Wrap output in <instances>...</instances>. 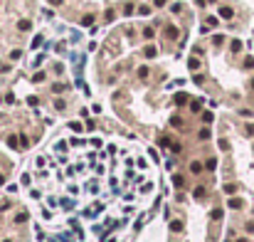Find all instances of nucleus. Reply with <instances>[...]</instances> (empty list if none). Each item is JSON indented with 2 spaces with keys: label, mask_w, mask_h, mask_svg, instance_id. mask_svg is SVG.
I'll use <instances>...</instances> for the list:
<instances>
[{
  "label": "nucleus",
  "mask_w": 254,
  "mask_h": 242,
  "mask_svg": "<svg viewBox=\"0 0 254 242\" xmlns=\"http://www.w3.org/2000/svg\"><path fill=\"white\" fill-rule=\"evenodd\" d=\"M190 173H202V163L200 161H192L190 163Z\"/></svg>",
  "instance_id": "obj_1"
},
{
  "label": "nucleus",
  "mask_w": 254,
  "mask_h": 242,
  "mask_svg": "<svg viewBox=\"0 0 254 242\" xmlns=\"http://www.w3.org/2000/svg\"><path fill=\"white\" fill-rule=\"evenodd\" d=\"M170 230H173V232H180V230H183V222H180V220H173V222H170Z\"/></svg>",
  "instance_id": "obj_2"
},
{
  "label": "nucleus",
  "mask_w": 254,
  "mask_h": 242,
  "mask_svg": "<svg viewBox=\"0 0 254 242\" xmlns=\"http://www.w3.org/2000/svg\"><path fill=\"white\" fill-rule=\"evenodd\" d=\"M192 195H195V200H202V198H205V188H195Z\"/></svg>",
  "instance_id": "obj_3"
},
{
  "label": "nucleus",
  "mask_w": 254,
  "mask_h": 242,
  "mask_svg": "<svg viewBox=\"0 0 254 242\" xmlns=\"http://www.w3.org/2000/svg\"><path fill=\"white\" fill-rule=\"evenodd\" d=\"M173 183L178 185V188H183V185H185V178H183V176H173Z\"/></svg>",
  "instance_id": "obj_4"
},
{
  "label": "nucleus",
  "mask_w": 254,
  "mask_h": 242,
  "mask_svg": "<svg viewBox=\"0 0 254 242\" xmlns=\"http://www.w3.org/2000/svg\"><path fill=\"white\" fill-rule=\"evenodd\" d=\"M210 217H212V220H220V217H222V210H220V208H215V210H210Z\"/></svg>",
  "instance_id": "obj_5"
},
{
  "label": "nucleus",
  "mask_w": 254,
  "mask_h": 242,
  "mask_svg": "<svg viewBox=\"0 0 254 242\" xmlns=\"http://www.w3.org/2000/svg\"><path fill=\"white\" fill-rule=\"evenodd\" d=\"M220 15L225 17V20H229V17H232V10H229V8H222V10H220Z\"/></svg>",
  "instance_id": "obj_6"
},
{
  "label": "nucleus",
  "mask_w": 254,
  "mask_h": 242,
  "mask_svg": "<svg viewBox=\"0 0 254 242\" xmlns=\"http://www.w3.org/2000/svg\"><path fill=\"white\" fill-rule=\"evenodd\" d=\"M205 168H210V171H215V168H217V161H215V158H210V161L205 163Z\"/></svg>",
  "instance_id": "obj_7"
},
{
  "label": "nucleus",
  "mask_w": 254,
  "mask_h": 242,
  "mask_svg": "<svg viewBox=\"0 0 254 242\" xmlns=\"http://www.w3.org/2000/svg\"><path fill=\"white\" fill-rule=\"evenodd\" d=\"M69 128H72V131H82V124H79V121H72Z\"/></svg>",
  "instance_id": "obj_8"
},
{
  "label": "nucleus",
  "mask_w": 254,
  "mask_h": 242,
  "mask_svg": "<svg viewBox=\"0 0 254 242\" xmlns=\"http://www.w3.org/2000/svg\"><path fill=\"white\" fill-rule=\"evenodd\" d=\"M8 146H10V148H17V138H15V136H8Z\"/></svg>",
  "instance_id": "obj_9"
},
{
  "label": "nucleus",
  "mask_w": 254,
  "mask_h": 242,
  "mask_svg": "<svg viewBox=\"0 0 254 242\" xmlns=\"http://www.w3.org/2000/svg\"><path fill=\"white\" fill-rule=\"evenodd\" d=\"M146 57H155V47H146Z\"/></svg>",
  "instance_id": "obj_10"
},
{
  "label": "nucleus",
  "mask_w": 254,
  "mask_h": 242,
  "mask_svg": "<svg viewBox=\"0 0 254 242\" xmlns=\"http://www.w3.org/2000/svg\"><path fill=\"white\" fill-rule=\"evenodd\" d=\"M175 101H178V104H185V101H188V97H185V94H178V97H175Z\"/></svg>",
  "instance_id": "obj_11"
},
{
  "label": "nucleus",
  "mask_w": 254,
  "mask_h": 242,
  "mask_svg": "<svg viewBox=\"0 0 254 242\" xmlns=\"http://www.w3.org/2000/svg\"><path fill=\"white\" fill-rule=\"evenodd\" d=\"M200 138H202V141L210 138V128H202V131H200Z\"/></svg>",
  "instance_id": "obj_12"
},
{
  "label": "nucleus",
  "mask_w": 254,
  "mask_h": 242,
  "mask_svg": "<svg viewBox=\"0 0 254 242\" xmlns=\"http://www.w3.org/2000/svg\"><path fill=\"white\" fill-rule=\"evenodd\" d=\"M25 220H27V213H20V215L15 217V222H25Z\"/></svg>",
  "instance_id": "obj_13"
},
{
  "label": "nucleus",
  "mask_w": 254,
  "mask_h": 242,
  "mask_svg": "<svg viewBox=\"0 0 254 242\" xmlns=\"http://www.w3.org/2000/svg\"><path fill=\"white\" fill-rule=\"evenodd\" d=\"M229 208H232V210H237V208H239V200H234V198H232V200H229Z\"/></svg>",
  "instance_id": "obj_14"
},
{
  "label": "nucleus",
  "mask_w": 254,
  "mask_h": 242,
  "mask_svg": "<svg viewBox=\"0 0 254 242\" xmlns=\"http://www.w3.org/2000/svg\"><path fill=\"white\" fill-rule=\"evenodd\" d=\"M234 190H237V188H234L232 183H227V185H225V193H234Z\"/></svg>",
  "instance_id": "obj_15"
},
{
  "label": "nucleus",
  "mask_w": 254,
  "mask_h": 242,
  "mask_svg": "<svg viewBox=\"0 0 254 242\" xmlns=\"http://www.w3.org/2000/svg\"><path fill=\"white\" fill-rule=\"evenodd\" d=\"M170 124H173V126H183V121H180L178 116H173V119H170Z\"/></svg>",
  "instance_id": "obj_16"
},
{
  "label": "nucleus",
  "mask_w": 254,
  "mask_h": 242,
  "mask_svg": "<svg viewBox=\"0 0 254 242\" xmlns=\"http://www.w3.org/2000/svg\"><path fill=\"white\" fill-rule=\"evenodd\" d=\"M237 242H247V240H237Z\"/></svg>",
  "instance_id": "obj_17"
},
{
  "label": "nucleus",
  "mask_w": 254,
  "mask_h": 242,
  "mask_svg": "<svg viewBox=\"0 0 254 242\" xmlns=\"http://www.w3.org/2000/svg\"><path fill=\"white\" fill-rule=\"evenodd\" d=\"M109 242H116V240H109Z\"/></svg>",
  "instance_id": "obj_18"
},
{
  "label": "nucleus",
  "mask_w": 254,
  "mask_h": 242,
  "mask_svg": "<svg viewBox=\"0 0 254 242\" xmlns=\"http://www.w3.org/2000/svg\"><path fill=\"white\" fill-rule=\"evenodd\" d=\"M5 242H10V240H5Z\"/></svg>",
  "instance_id": "obj_19"
}]
</instances>
